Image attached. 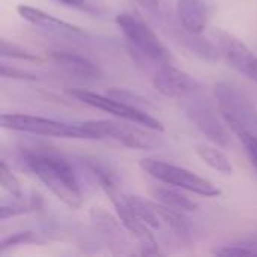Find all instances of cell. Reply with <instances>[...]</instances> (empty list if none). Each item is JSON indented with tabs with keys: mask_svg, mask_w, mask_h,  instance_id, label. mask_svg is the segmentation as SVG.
Returning a JSON list of instances; mask_svg holds the SVG:
<instances>
[{
	"mask_svg": "<svg viewBox=\"0 0 257 257\" xmlns=\"http://www.w3.org/2000/svg\"><path fill=\"white\" fill-rule=\"evenodd\" d=\"M26 167L68 208L78 209L83 205V193L77 175L63 157L56 152H23Z\"/></svg>",
	"mask_w": 257,
	"mask_h": 257,
	"instance_id": "1",
	"label": "cell"
},
{
	"mask_svg": "<svg viewBox=\"0 0 257 257\" xmlns=\"http://www.w3.org/2000/svg\"><path fill=\"white\" fill-rule=\"evenodd\" d=\"M116 24L126 41L131 56L139 65H149L157 69L161 65L175 62L170 50L140 17L122 12L116 15Z\"/></svg>",
	"mask_w": 257,
	"mask_h": 257,
	"instance_id": "2",
	"label": "cell"
},
{
	"mask_svg": "<svg viewBox=\"0 0 257 257\" xmlns=\"http://www.w3.org/2000/svg\"><path fill=\"white\" fill-rule=\"evenodd\" d=\"M0 125L5 130L18 131L24 134L59 137V139H77V140H96V137L80 122L66 123L48 117L21 114V113H3L0 116Z\"/></svg>",
	"mask_w": 257,
	"mask_h": 257,
	"instance_id": "3",
	"label": "cell"
},
{
	"mask_svg": "<svg viewBox=\"0 0 257 257\" xmlns=\"http://www.w3.org/2000/svg\"><path fill=\"white\" fill-rule=\"evenodd\" d=\"M140 169L161 184H167L203 197H217L221 194V190L209 179L199 176L185 167H179L163 160L143 158L140 161Z\"/></svg>",
	"mask_w": 257,
	"mask_h": 257,
	"instance_id": "4",
	"label": "cell"
},
{
	"mask_svg": "<svg viewBox=\"0 0 257 257\" xmlns=\"http://www.w3.org/2000/svg\"><path fill=\"white\" fill-rule=\"evenodd\" d=\"M212 92L221 117L232 131L244 130L257 136V110L244 92L224 81L215 83Z\"/></svg>",
	"mask_w": 257,
	"mask_h": 257,
	"instance_id": "5",
	"label": "cell"
},
{
	"mask_svg": "<svg viewBox=\"0 0 257 257\" xmlns=\"http://www.w3.org/2000/svg\"><path fill=\"white\" fill-rule=\"evenodd\" d=\"M81 123L96 137V140L108 139L128 149L151 151L157 149L163 143L161 139L155 134L158 131L146 126L139 128L137 123L133 125V122L128 120H86Z\"/></svg>",
	"mask_w": 257,
	"mask_h": 257,
	"instance_id": "6",
	"label": "cell"
},
{
	"mask_svg": "<svg viewBox=\"0 0 257 257\" xmlns=\"http://www.w3.org/2000/svg\"><path fill=\"white\" fill-rule=\"evenodd\" d=\"M68 95L75 98L77 101L92 107V108L105 111V113H108L117 119L128 120V122L151 128V130L158 131V133L164 131V125L157 117H154L148 110L136 107L133 104H128L126 101L114 98L108 93L101 95V93L89 92L84 89H71V90H68Z\"/></svg>",
	"mask_w": 257,
	"mask_h": 257,
	"instance_id": "7",
	"label": "cell"
},
{
	"mask_svg": "<svg viewBox=\"0 0 257 257\" xmlns=\"http://www.w3.org/2000/svg\"><path fill=\"white\" fill-rule=\"evenodd\" d=\"M179 102L185 116L190 119V122L209 142H212L214 145L220 148H227L230 145V137H229L226 120L220 119L221 113L220 114L217 113V108L203 95V92H199L185 99H181Z\"/></svg>",
	"mask_w": 257,
	"mask_h": 257,
	"instance_id": "8",
	"label": "cell"
},
{
	"mask_svg": "<svg viewBox=\"0 0 257 257\" xmlns=\"http://www.w3.org/2000/svg\"><path fill=\"white\" fill-rule=\"evenodd\" d=\"M105 191V194L110 197L114 209H116V214H117V218L120 220L122 226L125 227V230L139 242L142 251L145 254H160V247H158V242L154 236V233L151 232V226H148L145 221H142L133 211L131 208L128 206L126 200H125V194L122 191H119V187L117 184L114 185H110V187H105L102 188Z\"/></svg>",
	"mask_w": 257,
	"mask_h": 257,
	"instance_id": "9",
	"label": "cell"
},
{
	"mask_svg": "<svg viewBox=\"0 0 257 257\" xmlns=\"http://www.w3.org/2000/svg\"><path fill=\"white\" fill-rule=\"evenodd\" d=\"M212 35L221 56L229 62V65L248 80L257 83V56L254 51L250 50L242 39L227 30L215 29Z\"/></svg>",
	"mask_w": 257,
	"mask_h": 257,
	"instance_id": "10",
	"label": "cell"
},
{
	"mask_svg": "<svg viewBox=\"0 0 257 257\" xmlns=\"http://www.w3.org/2000/svg\"><path fill=\"white\" fill-rule=\"evenodd\" d=\"M152 84L158 93L173 99H185L191 95L203 92L202 83L173 63L161 65L155 69Z\"/></svg>",
	"mask_w": 257,
	"mask_h": 257,
	"instance_id": "11",
	"label": "cell"
},
{
	"mask_svg": "<svg viewBox=\"0 0 257 257\" xmlns=\"http://www.w3.org/2000/svg\"><path fill=\"white\" fill-rule=\"evenodd\" d=\"M17 12L24 21L45 32H50L54 35H63V36H86L84 30L80 29L78 26H74L68 21L56 18L42 9H38L29 5H20L17 8Z\"/></svg>",
	"mask_w": 257,
	"mask_h": 257,
	"instance_id": "12",
	"label": "cell"
},
{
	"mask_svg": "<svg viewBox=\"0 0 257 257\" xmlns=\"http://www.w3.org/2000/svg\"><path fill=\"white\" fill-rule=\"evenodd\" d=\"M176 12L182 29L200 35L209 21V8L205 0H176Z\"/></svg>",
	"mask_w": 257,
	"mask_h": 257,
	"instance_id": "13",
	"label": "cell"
},
{
	"mask_svg": "<svg viewBox=\"0 0 257 257\" xmlns=\"http://www.w3.org/2000/svg\"><path fill=\"white\" fill-rule=\"evenodd\" d=\"M50 57L56 65H59L68 74L75 75L78 78L95 80L101 77L99 68L81 54H75L69 51H51Z\"/></svg>",
	"mask_w": 257,
	"mask_h": 257,
	"instance_id": "14",
	"label": "cell"
},
{
	"mask_svg": "<svg viewBox=\"0 0 257 257\" xmlns=\"http://www.w3.org/2000/svg\"><path fill=\"white\" fill-rule=\"evenodd\" d=\"M181 188L172 187V185H154L149 188V193L152 196V199L170 209L175 211H181V212H194L197 211L199 205L196 202H193L188 196H185L184 193L179 191Z\"/></svg>",
	"mask_w": 257,
	"mask_h": 257,
	"instance_id": "15",
	"label": "cell"
},
{
	"mask_svg": "<svg viewBox=\"0 0 257 257\" xmlns=\"http://www.w3.org/2000/svg\"><path fill=\"white\" fill-rule=\"evenodd\" d=\"M196 154L211 169H214V170H217V172H220L223 175H232L233 173L232 161L220 149V146H217V145H197Z\"/></svg>",
	"mask_w": 257,
	"mask_h": 257,
	"instance_id": "16",
	"label": "cell"
},
{
	"mask_svg": "<svg viewBox=\"0 0 257 257\" xmlns=\"http://www.w3.org/2000/svg\"><path fill=\"white\" fill-rule=\"evenodd\" d=\"M125 200H126L128 206L131 208V211L148 226H151L152 229H158L161 226V218L158 215L155 202H151V200H148L142 196H136V194H125Z\"/></svg>",
	"mask_w": 257,
	"mask_h": 257,
	"instance_id": "17",
	"label": "cell"
},
{
	"mask_svg": "<svg viewBox=\"0 0 257 257\" xmlns=\"http://www.w3.org/2000/svg\"><path fill=\"white\" fill-rule=\"evenodd\" d=\"M41 205H42V200L39 199V196H33L29 200H24V197H18V199H15V202L3 203L2 205V208H0V218L6 220V218H11V217H17V215H23V214H27V212H33Z\"/></svg>",
	"mask_w": 257,
	"mask_h": 257,
	"instance_id": "18",
	"label": "cell"
},
{
	"mask_svg": "<svg viewBox=\"0 0 257 257\" xmlns=\"http://www.w3.org/2000/svg\"><path fill=\"white\" fill-rule=\"evenodd\" d=\"M47 239L36 232H15L0 241V254L6 253L11 248H15L18 245H27V244H44Z\"/></svg>",
	"mask_w": 257,
	"mask_h": 257,
	"instance_id": "19",
	"label": "cell"
},
{
	"mask_svg": "<svg viewBox=\"0 0 257 257\" xmlns=\"http://www.w3.org/2000/svg\"><path fill=\"white\" fill-rule=\"evenodd\" d=\"M0 54L3 57H11V59H20V60H30V62H39L41 57L14 42H9L6 39H2L0 42Z\"/></svg>",
	"mask_w": 257,
	"mask_h": 257,
	"instance_id": "20",
	"label": "cell"
},
{
	"mask_svg": "<svg viewBox=\"0 0 257 257\" xmlns=\"http://www.w3.org/2000/svg\"><path fill=\"white\" fill-rule=\"evenodd\" d=\"M0 184H2V188H3L5 191H8L14 199L24 197V196H23L21 185H20V181H18L17 176L12 173V170L6 166L5 161L0 164Z\"/></svg>",
	"mask_w": 257,
	"mask_h": 257,
	"instance_id": "21",
	"label": "cell"
},
{
	"mask_svg": "<svg viewBox=\"0 0 257 257\" xmlns=\"http://www.w3.org/2000/svg\"><path fill=\"white\" fill-rule=\"evenodd\" d=\"M233 134L242 143L244 151H245L250 163L253 164V167L257 170V136L251 134V133H247L244 130H235Z\"/></svg>",
	"mask_w": 257,
	"mask_h": 257,
	"instance_id": "22",
	"label": "cell"
},
{
	"mask_svg": "<svg viewBox=\"0 0 257 257\" xmlns=\"http://www.w3.org/2000/svg\"><path fill=\"white\" fill-rule=\"evenodd\" d=\"M57 2H60L72 9L90 14V15H101L104 12V9L93 0H57Z\"/></svg>",
	"mask_w": 257,
	"mask_h": 257,
	"instance_id": "23",
	"label": "cell"
},
{
	"mask_svg": "<svg viewBox=\"0 0 257 257\" xmlns=\"http://www.w3.org/2000/svg\"><path fill=\"white\" fill-rule=\"evenodd\" d=\"M2 77L6 78H18V80H29V81H35L38 80V75L26 72V71H18L15 68H8L6 65H2Z\"/></svg>",
	"mask_w": 257,
	"mask_h": 257,
	"instance_id": "24",
	"label": "cell"
},
{
	"mask_svg": "<svg viewBox=\"0 0 257 257\" xmlns=\"http://www.w3.org/2000/svg\"><path fill=\"white\" fill-rule=\"evenodd\" d=\"M134 2L151 14H155L160 9V0H134Z\"/></svg>",
	"mask_w": 257,
	"mask_h": 257,
	"instance_id": "25",
	"label": "cell"
},
{
	"mask_svg": "<svg viewBox=\"0 0 257 257\" xmlns=\"http://www.w3.org/2000/svg\"><path fill=\"white\" fill-rule=\"evenodd\" d=\"M241 245H244V247H247L248 250H251L253 251V254L257 256V233L256 235H251V236H248V238H244V239H241V241H238Z\"/></svg>",
	"mask_w": 257,
	"mask_h": 257,
	"instance_id": "26",
	"label": "cell"
}]
</instances>
